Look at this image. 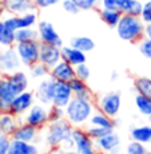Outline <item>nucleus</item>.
I'll return each mask as SVG.
<instances>
[{
	"instance_id": "f257e3e1",
	"label": "nucleus",
	"mask_w": 151,
	"mask_h": 154,
	"mask_svg": "<svg viewBox=\"0 0 151 154\" xmlns=\"http://www.w3.org/2000/svg\"><path fill=\"white\" fill-rule=\"evenodd\" d=\"M72 130L74 126L66 118L56 121V122H50L47 125L46 137H44L47 146L60 150L75 149V143L72 140Z\"/></svg>"
},
{
	"instance_id": "f03ea898",
	"label": "nucleus",
	"mask_w": 151,
	"mask_h": 154,
	"mask_svg": "<svg viewBox=\"0 0 151 154\" xmlns=\"http://www.w3.org/2000/svg\"><path fill=\"white\" fill-rule=\"evenodd\" d=\"M94 114V103L91 99L72 97L70 103L64 107V118L72 126H82L90 121Z\"/></svg>"
},
{
	"instance_id": "7ed1b4c3",
	"label": "nucleus",
	"mask_w": 151,
	"mask_h": 154,
	"mask_svg": "<svg viewBox=\"0 0 151 154\" xmlns=\"http://www.w3.org/2000/svg\"><path fill=\"white\" fill-rule=\"evenodd\" d=\"M115 29L118 36L124 42L138 43L144 36V22L140 19V16L122 15Z\"/></svg>"
},
{
	"instance_id": "20e7f679",
	"label": "nucleus",
	"mask_w": 151,
	"mask_h": 154,
	"mask_svg": "<svg viewBox=\"0 0 151 154\" xmlns=\"http://www.w3.org/2000/svg\"><path fill=\"white\" fill-rule=\"evenodd\" d=\"M19 58L22 63L27 67L38 63L40 59V42L39 40H29V42H20L15 43Z\"/></svg>"
},
{
	"instance_id": "39448f33",
	"label": "nucleus",
	"mask_w": 151,
	"mask_h": 154,
	"mask_svg": "<svg viewBox=\"0 0 151 154\" xmlns=\"http://www.w3.org/2000/svg\"><path fill=\"white\" fill-rule=\"evenodd\" d=\"M22 64L23 63L15 46L0 50V74L2 75H11L15 71L20 70Z\"/></svg>"
},
{
	"instance_id": "423d86ee",
	"label": "nucleus",
	"mask_w": 151,
	"mask_h": 154,
	"mask_svg": "<svg viewBox=\"0 0 151 154\" xmlns=\"http://www.w3.org/2000/svg\"><path fill=\"white\" fill-rule=\"evenodd\" d=\"M98 107L102 112L107 114L108 117L115 118L122 107V97L118 91H110L103 94L98 100Z\"/></svg>"
},
{
	"instance_id": "0eeeda50",
	"label": "nucleus",
	"mask_w": 151,
	"mask_h": 154,
	"mask_svg": "<svg viewBox=\"0 0 151 154\" xmlns=\"http://www.w3.org/2000/svg\"><path fill=\"white\" fill-rule=\"evenodd\" d=\"M4 23L11 31L16 32L20 28H28V27H35L38 24V12L36 11H29L23 15H14L11 14L10 16L4 17Z\"/></svg>"
},
{
	"instance_id": "6e6552de",
	"label": "nucleus",
	"mask_w": 151,
	"mask_h": 154,
	"mask_svg": "<svg viewBox=\"0 0 151 154\" xmlns=\"http://www.w3.org/2000/svg\"><path fill=\"white\" fill-rule=\"evenodd\" d=\"M19 90L10 81L7 75L0 76V110L2 112L10 111L14 99L19 95Z\"/></svg>"
},
{
	"instance_id": "1a4fd4ad",
	"label": "nucleus",
	"mask_w": 151,
	"mask_h": 154,
	"mask_svg": "<svg viewBox=\"0 0 151 154\" xmlns=\"http://www.w3.org/2000/svg\"><path fill=\"white\" fill-rule=\"evenodd\" d=\"M72 140L75 143V149L80 154H98L95 150V141L88 135L87 130L79 126H74Z\"/></svg>"
},
{
	"instance_id": "9d476101",
	"label": "nucleus",
	"mask_w": 151,
	"mask_h": 154,
	"mask_svg": "<svg viewBox=\"0 0 151 154\" xmlns=\"http://www.w3.org/2000/svg\"><path fill=\"white\" fill-rule=\"evenodd\" d=\"M24 115V122L38 127V129H41V127L47 126L50 123L48 109L46 107V105H41V103H35Z\"/></svg>"
},
{
	"instance_id": "9b49d317",
	"label": "nucleus",
	"mask_w": 151,
	"mask_h": 154,
	"mask_svg": "<svg viewBox=\"0 0 151 154\" xmlns=\"http://www.w3.org/2000/svg\"><path fill=\"white\" fill-rule=\"evenodd\" d=\"M38 32H39V42L54 44L58 47H63V40L59 32L55 29L54 24L47 20H41L38 23Z\"/></svg>"
},
{
	"instance_id": "f8f14e48",
	"label": "nucleus",
	"mask_w": 151,
	"mask_h": 154,
	"mask_svg": "<svg viewBox=\"0 0 151 154\" xmlns=\"http://www.w3.org/2000/svg\"><path fill=\"white\" fill-rule=\"evenodd\" d=\"M62 60V47L40 42V59L39 62L50 70Z\"/></svg>"
},
{
	"instance_id": "ddd939ff",
	"label": "nucleus",
	"mask_w": 151,
	"mask_h": 154,
	"mask_svg": "<svg viewBox=\"0 0 151 154\" xmlns=\"http://www.w3.org/2000/svg\"><path fill=\"white\" fill-rule=\"evenodd\" d=\"M74 93L68 82L55 81L54 85V95H52V105L58 107H66L72 99Z\"/></svg>"
},
{
	"instance_id": "4468645a",
	"label": "nucleus",
	"mask_w": 151,
	"mask_h": 154,
	"mask_svg": "<svg viewBox=\"0 0 151 154\" xmlns=\"http://www.w3.org/2000/svg\"><path fill=\"white\" fill-rule=\"evenodd\" d=\"M35 99H36V97H35L34 93H31V91H28V90L23 91V93H20L19 95L14 99L10 111L12 112L14 115H16V117L26 114V112L35 105Z\"/></svg>"
},
{
	"instance_id": "2eb2a0df",
	"label": "nucleus",
	"mask_w": 151,
	"mask_h": 154,
	"mask_svg": "<svg viewBox=\"0 0 151 154\" xmlns=\"http://www.w3.org/2000/svg\"><path fill=\"white\" fill-rule=\"evenodd\" d=\"M50 76L55 81H60V82H70L74 78H76L75 75V66L70 64L68 62L62 59L56 66H54L50 70Z\"/></svg>"
},
{
	"instance_id": "dca6fc26",
	"label": "nucleus",
	"mask_w": 151,
	"mask_h": 154,
	"mask_svg": "<svg viewBox=\"0 0 151 154\" xmlns=\"http://www.w3.org/2000/svg\"><path fill=\"white\" fill-rule=\"evenodd\" d=\"M54 85H55V79H52L51 76L41 79V82L38 85L36 91H35V97H36V99L39 100L41 105H46V106L52 105Z\"/></svg>"
},
{
	"instance_id": "f3484780",
	"label": "nucleus",
	"mask_w": 151,
	"mask_h": 154,
	"mask_svg": "<svg viewBox=\"0 0 151 154\" xmlns=\"http://www.w3.org/2000/svg\"><path fill=\"white\" fill-rule=\"evenodd\" d=\"M95 145L100 152H103L106 154H114V153L119 152L120 138H119L118 134H115L114 131H111L110 134H107V135H104V137L96 140Z\"/></svg>"
},
{
	"instance_id": "a211bd4d",
	"label": "nucleus",
	"mask_w": 151,
	"mask_h": 154,
	"mask_svg": "<svg viewBox=\"0 0 151 154\" xmlns=\"http://www.w3.org/2000/svg\"><path fill=\"white\" fill-rule=\"evenodd\" d=\"M62 59L68 62L72 66H78V64L86 63L87 62V56L86 52L80 51L78 48H74L72 46H63L62 47Z\"/></svg>"
},
{
	"instance_id": "6ab92c4d",
	"label": "nucleus",
	"mask_w": 151,
	"mask_h": 154,
	"mask_svg": "<svg viewBox=\"0 0 151 154\" xmlns=\"http://www.w3.org/2000/svg\"><path fill=\"white\" fill-rule=\"evenodd\" d=\"M38 131H39L38 127L24 122L23 125L17 126V129L11 135V138L12 140H17V141H23V142H34L38 137Z\"/></svg>"
},
{
	"instance_id": "aec40b11",
	"label": "nucleus",
	"mask_w": 151,
	"mask_h": 154,
	"mask_svg": "<svg viewBox=\"0 0 151 154\" xmlns=\"http://www.w3.org/2000/svg\"><path fill=\"white\" fill-rule=\"evenodd\" d=\"M7 154H40V152L32 142H23L11 138L10 150Z\"/></svg>"
},
{
	"instance_id": "412c9836",
	"label": "nucleus",
	"mask_w": 151,
	"mask_h": 154,
	"mask_svg": "<svg viewBox=\"0 0 151 154\" xmlns=\"http://www.w3.org/2000/svg\"><path fill=\"white\" fill-rule=\"evenodd\" d=\"M16 118V115H14L11 111H5L0 114V129L4 135L11 137L15 133V130L17 129L19 123H17Z\"/></svg>"
},
{
	"instance_id": "4be33fe9",
	"label": "nucleus",
	"mask_w": 151,
	"mask_h": 154,
	"mask_svg": "<svg viewBox=\"0 0 151 154\" xmlns=\"http://www.w3.org/2000/svg\"><path fill=\"white\" fill-rule=\"evenodd\" d=\"M70 46H72L74 48H78L83 52H91L95 48V42L92 38L84 36V35H79V36H74L70 40Z\"/></svg>"
},
{
	"instance_id": "5701e85b",
	"label": "nucleus",
	"mask_w": 151,
	"mask_h": 154,
	"mask_svg": "<svg viewBox=\"0 0 151 154\" xmlns=\"http://www.w3.org/2000/svg\"><path fill=\"white\" fill-rule=\"evenodd\" d=\"M70 86L72 88V93L75 97H80V98L92 100V93H91L90 87L87 86V82L82 81L79 78H74L70 82Z\"/></svg>"
},
{
	"instance_id": "b1692460",
	"label": "nucleus",
	"mask_w": 151,
	"mask_h": 154,
	"mask_svg": "<svg viewBox=\"0 0 151 154\" xmlns=\"http://www.w3.org/2000/svg\"><path fill=\"white\" fill-rule=\"evenodd\" d=\"M142 10H143V3L139 0H122L119 5V11L122 15L140 16Z\"/></svg>"
},
{
	"instance_id": "393cba45",
	"label": "nucleus",
	"mask_w": 151,
	"mask_h": 154,
	"mask_svg": "<svg viewBox=\"0 0 151 154\" xmlns=\"http://www.w3.org/2000/svg\"><path fill=\"white\" fill-rule=\"evenodd\" d=\"M90 125H94V126H100V127H104V129H110V130H114L116 127V122L114 121V118L108 117L107 114L104 112L99 111V112H94L92 117L90 118Z\"/></svg>"
},
{
	"instance_id": "a878e982",
	"label": "nucleus",
	"mask_w": 151,
	"mask_h": 154,
	"mask_svg": "<svg viewBox=\"0 0 151 154\" xmlns=\"http://www.w3.org/2000/svg\"><path fill=\"white\" fill-rule=\"evenodd\" d=\"M99 16L104 24L108 27L115 28L119 23L120 17H122V12L119 10H107V8H100L99 10Z\"/></svg>"
},
{
	"instance_id": "bb28decb",
	"label": "nucleus",
	"mask_w": 151,
	"mask_h": 154,
	"mask_svg": "<svg viewBox=\"0 0 151 154\" xmlns=\"http://www.w3.org/2000/svg\"><path fill=\"white\" fill-rule=\"evenodd\" d=\"M5 8L7 12L14 14V15H23L29 11H34L35 4L34 2H8L5 3Z\"/></svg>"
},
{
	"instance_id": "cd10ccee",
	"label": "nucleus",
	"mask_w": 151,
	"mask_h": 154,
	"mask_svg": "<svg viewBox=\"0 0 151 154\" xmlns=\"http://www.w3.org/2000/svg\"><path fill=\"white\" fill-rule=\"evenodd\" d=\"M131 138L134 141L142 142V143H151V126L142 125L137 126L131 130Z\"/></svg>"
},
{
	"instance_id": "c85d7f7f",
	"label": "nucleus",
	"mask_w": 151,
	"mask_h": 154,
	"mask_svg": "<svg viewBox=\"0 0 151 154\" xmlns=\"http://www.w3.org/2000/svg\"><path fill=\"white\" fill-rule=\"evenodd\" d=\"M16 40H15V32L11 31L10 28L5 26L4 20H0V47L5 48V47H12L15 46Z\"/></svg>"
},
{
	"instance_id": "c756f323",
	"label": "nucleus",
	"mask_w": 151,
	"mask_h": 154,
	"mask_svg": "<svg viewBox=\"0 0 151 154\" xmlns=\"http://www.w3.org/2000/svg\"><path fill=\"white\" fill-rule=\"evenodd\" d=\"M10 78V81L15 85V87L19 90V93H23V91L28 90V85H29V81H28V76L24 71L22 70H17L12 72L11 75H7Z\"/></svg>"
},
{
	"instance_id": "7c9ffc66",
	"label": "nucleus",
	"mask_w": 151,
	"mask_h": 154,
	"mask_svg": "<svg viewBox=\"0 0 151 154\" xmlns=\"http://www.w3.org/2000/svg\"><path fill=\"white\" fill-rule=\"evenodd\" d=\"M134 90L139 95L151 98V78L150 76H138V78H135Z\"/></svg>"
},
{
	"instance_id": "2f4dec72",
	"label": "nucleus",
	"mask_w": 151,
	"mask_h": 154,
	"mask_svg": "<svg viewBox=\"0 0 151 154\" xmlns=\"http://www.w3.org/2000/svg\"><path fill=\"white\" fill-rule=\"evenodd\" d=\"M15 40H16V43L29 42V40H39V32L34 27L20 28L15 32Z\"/></svg>"
},
{
	"instance_id": "473e14b6",
	"label": "nucleus",
	"mask_w": 151,
	"mask_h": 154,
	"mask_svg": "<svg viewBox=\"0 0 151 154\" xmlns=\"http://www.w3.org/2000/svg\"><path fill=\"white\" fill-rule=\"evenodd\" d=\"M135 106H137V109L140 114L147 115V117L151 114V98H149V97H143L137 94L135 95Z\"/></svg>"
},
{
	"instance_id": "72a5a7b5",
	"label": "nucleus",
	"mask_w": 151,
	"mask_h": 154,
	"mask_svg": "<svg viewBox=\"0 0 151 154\" xmlns=\"http://www.w3.org/2000/svg\"><path fill=\"white\" fill-rule=\"evenodd\" d=\"M29 74H31L32 78L35 79H44L50 76V69L47 66H44L43 63L38 62V63L32 64L29 67Z\"/></svg>"
},
{
	"instance_id": "f704fd0d",
	"label": "nucleus",
	"mask_w": 151,
	"mask_h": 154,
	"mask_svg": "<svg viewBox=\"0 0 151 154\" xmlns=\"http://www.w3.org/2000/svg\"><path fill=\"white\" fill-rule=\"evenodd\" d=\"M86 130H87L88 135H90V137L92 138L94 141L99 140V138L104 137V135L110 134L111 131H114V130H110V129H104V127H100V126H94V125L88 126V127H87V129H86Z\"/></svg>"
},
{
	"instance_id": "c9c22d12",
	"label": "nucleus",
	"mask_w": 151,
	"mask_h": 154,
	"mask_svg": "<svg viewBox=\"0 0 151 154\" xmlns=\"http://www.w3.org/2000/svg\"><path fill=\"white\" fill-rule=\"evenodd\" d=\"M126 154H150L147 147L144 146V143L142 142H138V141H134L130 142L126 147Z\"/></svg>"
},
{
	"instance_id": "e433bc0d",
	"label": "nucleus",
	"mask_w": 151,
	"mask_h": 154,
	"mask_svg": "<svg viewBox=\"0 0 151 154\" xmlns=\"http://www.w3.org/2000/svg\"><path fill=\"white\" fill-rule=\"evenodd\" d=\"M138 48H139V52L144 58L151 60V39L150 38H146V36L142 38L138 42Z\"/></svg>"
},
{
	"instance_id": "4c0bfd02",
	"label": "nucleus",
	"mask_w": 151,
	"mask_h": 154,
	"mask_svg": "<svg viewBox=\"0 0 151 154\" xmlns=\"http://www.w3.org/2000/svg\"><path fill=\"white\" fill-rule=\"evenodd\" d=\"M75 75H76V78L87 82L91 76V70H90V67L87 66V63H82V64L75 66Z\"/></svg>"
},
{
	"instance_id": "58836bf2",
	"label": "nucleus",
	"mask_w": 151,
	"mask_h": 154,
	"mask_svg": "<svg viewBox=\"0 0 151 154\" xmlns=\"http://www.w3.org/2000/svg\"><path fill=\"white\" fill-rule=\"evenodd\" d=\"M64 118V109L58 107V106L51 105L48 109V121L50 122H56Z\"/></svg>"
},
{
	"instance_id": "ea45409f",
	"label": "nucleus",
	"mask_w": 151,
	"mask_h": 154,
	"mask_svg": "<svg viewBox=\"0 0 151 154\" xmlns=\"http://www.w3.org/2000/svg\"><path fill=\"white\" fill-rule=\"evenodd\" d=\"M80 11H91L94 8L98 7V4H100V0H72Z\"/></svg>"
},
{
	"instance_id": "a19ab883",
	"label": "nucleus",
	"mask_w": 151,
	"mask_h": 154,
	"mask_svg": "<svg viewBox=\"0 0 151 154\" xmlns=\"http://www.w3.org/2000/svg\"><path fill=\"white\" fill-rule=\"evenodd\" d=\"M62 7H63V10L70 15H76V14L80 12V8H79L72 0H63V2H62Z\"/></svg>"
},
{
	"instance_id": "79ce46f5",
	"label": "nucleus",
	"mask_w": 151,
	"mask_h": 154,
	"mask_svg": "<svg viewBox=\"0 0 151 154\" xmlns=\"http://www.w3.org/2000/svg\"><path fill=\"white\" fill-rule=\"evenodd\" d=\"M62 2L63 0H34V4L38 10H46V8H51Z\"/></svg>"
},
{
	"instance_id": "37998d69",
	"label": "nucleus",
	"mask_w": 151,
	"mask_h": 154,
	"mask_svg": "<svg viewBox=\"0 0 151 154\" xmlns=\"http://www.w3.org/2000/svg\"><path fill=\"white\" fill-rule=\"evenodd\" d=\"M140 19L144 22V24L151 23V0H147L146 3H143V10L140 14Z\"/></svg>"
},
{
	"instance_id": "c03bdc74",
	"label": "nucleus",
	"mask_w": 151,
	"mask_h": 154,
	"mask_svg": "<svg viewBox=\"0 0 151 154\" xmlns=\"http://www.w3.org/2000/svg\"><path fill=\"white\" fill-rule=\"evenodd\" d=\"M10 145H11V137L3 134L0 137V154H7L10 150Z\"/></svg>"
},
{
	"instance_id": "a18cd8bd",
	"label": "nucleus",
	"mask_w": 151,
	"mask_h": 154,
	"mask_svg": "<svg viewBox=\"0 0 151 154\" xmlns=\"http://www.w3.org/2000/svg\"><path fill=\"white\" fill-rule=\"evenodd\" d=\"M122 0H100V5L102 8H107V10H119V5Z\"/></svg>"
},
{
	"instance_id": "49530a36",
	"label": "nucleus",
	"mask_w": 151,
	"mask_h": 154,
	"mask_svg": "<svg viewBox=\"0 0 151 154\" xmlns=\"http://www.w3.org/2000/svg\"><path fill=\"white\" fill-rule=\"evenodd\" d=\"M144 36L150 38V39H151V23L144 24Z\"/></svg>"
},
{
	"instance_id": "de8ad7c7",
	"label": "nucleus",
	"mask_w": 151,
	"mask_h": 154,
	"mask_svg": "<svg viewBox=\"0 0 151 154\" xmlns=\"http://www.w3.org/2000/svg\"><path fill=\"white\" fill-rule=\"evenodd\" d=\"M5 12H7V8H5V4L0 0V20H2V17H3V15H4Z\"/></svg>"
},
{
	"instance_id": "09e8293b",
	"label": "nucleus",
	"mask_w": 151,
	"mask_h": 154,
	"mask_svg": "<svg viewBox=\"0 0 151 154\" xmlns=\"http://www.w3.org/2000/svg\"><path fill=\"white\" fill-rule=\"evenodd\" d=\"M60 154H80L76 149H68V150H60Z\"/></svg>"
},
{
	"instance_id": "8fccbe9b",
	"label": "nucleus",
	"mask_w": 151,
	"mask_h": 154,
	"mask_svg": "<svg viewBox=\"0 0 151 154\" xmlns=\"http://www.w3.org/2000/svg\"><path fill=\"white\" fill-rule=\"evenodd\" d=\"M3 3H8V2H34V0H2Z\"/></svg>"
},
{
	"instance_id": "3c124183",
	"label": "nucleus",
	"mask_w": 151,
	"mask_h": 154,
	"mask_svg": "<svg viewBox=\"0 0 151 154\" xmlns=\"http://www.w3.org/2000/svg\"><path fill=\"white\" fill-rule=\"evenodd\" d=\"M111 78H112V81H115V79L118 78V72H115V71H114V72H112V75H111Z\"/></svg>"
},
{
	"instance_id": "603ef678",
	"label": "nucleus",
	"mask_w": 151,
	"mask_h": 154,
	"mask_svg": "<svg viewBox=\"0 0 151 154\" xmlns=\"http://www.w3.org/2000/svg\"><path fill=\"white\" fill-rule=\"evenodd\" d=\"M46 154H58V153H55V152H48V153H46ZM60 154V153H59Z\"/></svg>"
},
{
	"instance_id": "864d4df0",
	"label": "nucleus",
	"mask_w": 151,
	"mask_h": 154,
	"mask_svg": "<svg viewBox=\"0 0 151 154\" xmlns=\"http://www.w3.org/2000/svg\"><path fill=\"white\" fill-rule=\"evenodd\" d=\"M147 118H149V122H150V125H151V114L149 115V117H147Z\"/></svg>"
},
{
	"instance_id": "5fc2aeb1",
	"label": "nucleus",
	"mask_w": 151,
	"mask_h": 154,
	"mask_svg": "<svg viewBox=\"0 0 151 154\" xmlns=\"http://www.w3.org/2000/svg\"><path fill=\"white\" fill-rule=\"evenodd\" d=\"M2 135H3V133H2V129H0V137H2Z\"/></svg>"
},
{
	"instance_id": "6e6d98bb",
	"label": "nucleus",
	"mask_w": 151,
	"mask_h": 154,
	"mask_svg": "<svg viewBox=\"0 0 151 154\" xmlns=\"http://www.w3.org/2000/svg\"><path fill=\"white\" fill-rule=\"evenodd\" d=\"M0 114H2V110H0Z\"/></svg>"
},
{
	"instance_id": "4d7b16f0",
	"label": "nucleus",
	"mask_w": 151,
	"mask_h": 154,
	"mask_svg": "<svg viewBox=\"0 0 151 154\" xmlns=\"http://www.w3.org/2000/svg\"><path fill=\"white\" fill-rule=\"evenodd\" d=\"M0 76H2V74H0Z\"/></svg>"
}]
</instances>
